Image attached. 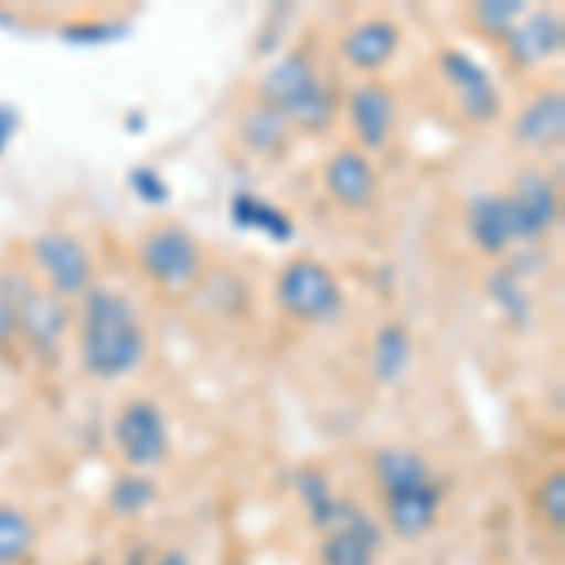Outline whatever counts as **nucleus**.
<instances>
[{
	"label": "nucleus",
	"instance_id": "dca6fc26",
	"mask_svg": "<svg viewBox=\"0 0 565 565\" xmlns=\"http://www.w3.org/2000/svg\"><path fill=\"white\" fill-rule=\"evenodd\" d=\"M404 45V31L399 23L385 20V15H370V20H359L348 26L340 39V53L348 61V68L362 72V76H373L385 65H392V57Z\"/></svg>",
	"mask_w": 565,
	"mask_h": 565
},
{
	"label": "nucleus",
	"instance_id": "393cba45",
	"mask_svg": "<svg viewBox=\"0 0 565 565\" xmlns=\"http://www.w3.org/2000/svg\"><path fill=\"white\" fill-rule=\"evenodd\" d=\"M527 15V4L524 0H482V4L471 8V23L479 26V31L494 34L501 42L509 31H513L516 23H521Z\"/></svg>",
	"mask_w": 565,
	"mask_h": 565
},
{
	"label": "nucleus",
	"instance_id": "4468645a",
	"mask_svg": "<svg viewBox=\"0 0 565 565\" xmlns=\"http://www.w3.org/2000/svg\"><path fill=\"white\" fill-rule=\"evenodd\" d=\"M321 181H324V193L340 207H348V212H366V207H373L381 189L377 167L359 148H340L328 154Z\"/></svg>",
	"mask_w": 565,
	"mask_h": 565
},
{
	"label": "nucleus",
	"instance_id": "412c9836",
	"mask_svg": "<svg viewBox=\"0 0 565 565\" xmlns=\"http://www.w3.org/2000/svg\"><path fill=\"white\" fill-rule=\"evenodd\" d=\"M487 298L498 306V313L505 317L513 328H532V317H535V302H532V295H527V287H524V279H521V271H513V268H490V276H487Z\"/></svg>",
	"mask_w": 565,
	"mask_h": 565
},
{
	"label": "nucleus",
	"instance_id": "f03ea898",
	"mask_svg": "<svg viewBox=\"0 0 565 565\" xmlns=\"http://www.w3.org/2000/svg\"><path fill=\"white\" fill-rule=\"evenodd\" d=\"M257 98L290 121V129L324 132L335 121V95L306 50H290L264 68Z\"/></svg>",
	"mask_w": 565,
	"mask_h": 565
},
{
	"label": "nucleus",
	"instance_id": "7ed1b4c3",
	"mask_svg": "<svg viewBox=\"0 0 565 565\" xmlns=\"http://www.w3.org/2000/svg\"><path fill=\"white\" fill-rule=\"evenodd\" d=\"M276 302L298 324H328L343 313V282L317 257H290L276 276Z\"/></svg>",
	"mask_w": 565,
	"mask_h": 565
},
{
	"label": "nucleus",
	"instance_id": "4be33fe9",
	"mask_svg": "<svg viewBox=\"0 0 565 565\" xmlns=\"http://www.w3.org/2000/svg\"><path fill=\"white\" fill-rule=\"evenodd\" d=\"M295 490H298V498H302L309 521H313V527H317L321 535H324L335 521H340L343 498L335 494L332 479H328L321 468H302V471H298V476H295Z\"/></svg>",
	"mask_w": 565,
	"mask_h": 565
},
{
	"label": "nucleus",
	"instance_id": "2eb2a0df",
	"mask_svg": "<svg viewBox=\"0 0 565 565\" xmlns=\"http://www.w3.org/2000/svg\"><path fill=\"white\" fill-rule=\"evenodd\" d=\"M565 45V23L562 12L554 8H535L527 12L513 31L501 39V50L516 68H540L546 61H554Z\"/></svg>",
	"mask_w": 565,
	"mask_h": 565
},
{
	"label": "nucleus",
	"instance_id": "20e7f679",
	"mask_svg": "<svg viewBox=\"0 0 565 565\" xmlns=\"http://www.w3.org/2000/svg\"><path fill=\"white\" fill-rule=\"evenodd\" d=\"M136 257L143 276L162 290H189L204 276V245L181 223H154L136 245Z\"/></svg>",
	"mask_w": 565,
	"mask_h": 565
},
{
	"label": "nucleus",
	"instance_id": "39448f33",
	"mask_svg": "<svg viewBox=\"0 0 565 565\" xmlns=\"http://www.w3.org/2000/svg\"><path fill=\"white\" fill-rule=\"evenodd\" d=\"M31 264L42 276L45 290L57 295L61 302L68 298H84L90 287H95V257L84 242L72 231H61V226H50V231H39L31 238Z\"/></svg>",
	"mask_w": 565,
	"mask_h": 565
},
{
	"label": "nucleus",
	"instance_id": "aec40b11",
	"mask_svg": "<svg viewBox=\"0 0 565 565\" xmlns=\"http://www.w3.org/2000/svg\"><path fill=\"white\" fill-rule=\"evenodd\" d=\"M231 223L238 231H249V234H264L268 242H290L295 238V218H290L287 207L271 204L257 193H234L231 200Z\"/></svg>",
	"mask_w": 565,
	"mask_h": 565
},
{
	"label": "nucleus",
	"instance_id": "6ab92c4d",
	"mask_svg": "<svg viewBox=\"0 0 565 565\" xmlns=\"http://www.w3.org/2000/svg\"><path fill=\"white\" fill-rule=\"evenodd\" d=\"M415 362V335L404 321H388L373 332L370 373L377 385H399Z\"/></svg>",
	"mask_w": 565,
	"mask_h": 565
},
{
	"label": "nucleus",
	"instance_id": "423d86ee",
	"mask_svg": "<svg viewBox=\"0 0 565 565\" xmlns=\"http://www.w3.org/2000/svg\"><path fill=\"white\" fill-rule=\"evenodd\" d=\"M114 445L132 471H154L170 457V423L167 412L151 399H129L114 418Z\"/></svg>",
	"mask_w": 565,
	"mask_h": 565
},
{
	"label": "nucleus",
	"instance_id": "f257e3e1",
	"mask_svg": "<svg viewBox=\"0 0 565 565\" xmlns=\"http://www.w3.org/2000/svg\"><path fill=\"white\" fill-rule=\"evenodd\" d=\"M79 366L95 381H125L148 362V328L132 298L114 287H90L79 298Z\"/></svg>",
	"mask_w": 565,
	"mask_h": 565
},
{
	"label": "nucleus",
	"instance_id": "6e6552de",
	"mask_svg": "<svg viewBox=\"0 0 565 565\" xmlns=\"http://www.w3.org/2000/svg\"><path fill=\"white\" fill-rule=\"evenodd\" d=\"M509 204L516 215V234L521 245H532L546 238V234L558 226L562 218V196H558V181L546 174L543 167H521L513 174L505 189Z\"/></svg>",
	"mask_w": 565,
	"mask_h": 565
},
{
	"label": "nucleus",
	"instance_id": "a211bd4d",
	"mask_svg": "<svg viewBox=\"0 0 565 565\" xmlns=\"http://www.w3.org/2000/svg\"><path fill=\"white\" fill-rule=\"evenodd\" d=\"M290 121L282 114H276L271 106H264L260 98H253L238 117V140L245 151L260 154V159H282L290 148Z\"/></svg>",
	"mask_w": 565,
	"mask_h": 565
},
{
	"label": "nucleus",
	"instance_id": "1a4fd4ad",
	"mask_svg": "<svg viewBox=\"0 0 565 565\" xmlns=\"http://www.w3.org/2000/svg\"><path fill=\"white\" fill-rule=\"evenodd\" d=\"M396 121H399V103L396 90L381 79H362V84L351 87L348 95V125L359 140L362 154H377L385 151L396 136Z\"/></svg>",
	"mask_w": 565,
	"mask_h": 565
},
{
	"label": "nucleus",
	"instance_id": "bb28decb",
	"mask_svg": "<svg viewBox=\"0 0 565 565\" xmlns=\"http://www.w3.org/2000/svg\"><path fill=\"white\" fill-rule=\"evenodd\" d=\"M129 189L148 207H167L170 204V185L154 167H132L129 170Z\"/></svg>",
	"mask_w": 565,
	"mask_h": 565
},
{
	"label": "nucleus",
	"instance_id": "cd10ccee",
	"mask_svg": "<svg viewBox=\"0 0 565 565\" xmlns=\"http://www.w3.org/2000/svg\"><path fill=\"white\" fill-rule=\"evenodd\" d=\"M121 565H193L185 551L178 546H162V543H136L129 546Z\"/></svg>",
	"mask_w": 565,
	"mask_h": 565
},
{
	"label": "nucleus",
	"instance_id": "ddd939ff",
	"mask_svg": "<svg viewBox=\"0 0 565 565\" xmlns=\"http://www.w3.org/2000/svg\"><path fill=\"white\" fill-rule=\"evenodd\" d=\"M15 335H23L26 348L39 359H57L68 335V306L45 287L39 290V282H34L23 295L20 313H15Z\"/></svg>",
	"mask_w": 565,
	"mask_h": 565
},
{
	"label": "nucleus",
	"instance_id": "f8f14e48",
	"mask_svg": "<svg viewBox=\"0 0 565 565\" xmlns=\"http://www.w3.org/2000/svg\"><path fill=\"white\" fill-rule=\"evenodd\" d=\"M381 543H385L381 524L370 513H362L359 505L343 501L340 521L324 532L321 565H377Z\"/></svg>",
	"mask_w": 565,
	"mask_h": 565
},
{
	"label": "nucleus",
	"instance_id": "a878e982",
	"mask_svg": "<svg viewBox=\"0 0 565 565\" xmlns=\"http://www.w3.org/2000/svg\"><path fill=\"white\" fill-rule=\"evenodd\" d=\"M535 509L554 532L565 527V471L554 468L551 476H543V482L535 487Z\"/></svg>",
	"mask_w": 565,
	"mask_h": 565
},
{
	"label": "nucleus",
	"instance_id": "b1692460",
	"mask_svg": "<svg viewBox=\"0 0 565 565\" xmlns=\"http://www.w3.org/2000/svg\"><path fill=\"white\" fill-rule=\"evenodd\" d=\"M154 498H159L154 479L143 476V471H129V476L114 479L106 501H109V509H114L117 516H136V513H143V509H151Z\"/></svg>",
	"mask_w": 565,
	"mask_h": 565
},
{
	"label": "nucleus",
	"instance_id": "0eeeda50",
	"mask_svg": "<svg viewBox=\"0 0 565 565\" xmlns=\"http://www.w3.org/2000/svg\"><path fill=\"white\" fill-rule=\"evenodd\" d=\"M437 68H441L445 84L452 87V95H457V103H460V114L468 117L471 125L498 121L505 98H501L494 76H490V68L482 65L479 57H471L468 50L449 45V50L437 53Z\"/></svg>",
	"mask_w": 565,
	"mask_h": 565
},
{
	"label": "nucleus",
	"instance_id": "5701e85b",
	"mask_svg": "<svg viewBox=\"0 0 565 565\" xmlns=\"http://www.w3.org/2000/svg\"><path fill=\"white\" fill-rule=\"evenodd\" d=\"M39 546V527L15 505H0V565H26Z\"/></svg>",
	"mask_w": 565,
	"mask_h": 565
},
{
	"label": "nucleus",
	"instance_id": "9b49d317",
	"mask_svg": "<svg viewBox=\"0 0 565 565\" xmlns=\"http://www.w3.org/2000/svg\"><path fill=\"white\" fill-rule=\"evenodd\" d=\"M463 231L471 245L490 260H501L521 245L516 234V215L505 193H476L463 207Z\"/></svg>",
	"mask_w": 565,
	"mask_h": 565
},
{
	"label": "nucleus",
	"instance_id": "9d476101",
	"mask_svg": "<svg viewBox=\"0 0 565 565\" xmlns=\"http://www.w3.org/2000/svg\"><path fill=\"white\" fill-rule=\"evenodd\" d=\"M445 501V487L437 476H426L418 482H407V487L385 490V524L392 535L415 543L423 535L434 532L437 513H441Z\"/></svg>",
	"mask_w": 565,
	"mask_h": 565
},
{
	"label": "nucleus",
	"instance_id": "c85d7f7f",
	"mask_svg": "<svg viewBox=\"0 0 565 565\" xmlns=\"http://www.w3.org/2000/svg\"><path fill=\"white\" fill-rule=\"evenodd\" d=\"M125 26L121 23H87V26H65V42H84V45H98V42H114L121 39Z\"/></svg>",
	"mask_w": 565,
	"mask_h": 565
},
{
	"label": "nucleus",
	"instance_id": "c756f323",
	"mask_svg": "<svg viewBox=\"0 0 565 565\" xmlns=\"http://www.w3.org/2000/svg\"><path fill=\"white\" fill-rule=\"evenodd\" d=\"M15 132H20V109L12 103H0V159H4L8 148H12Z\"/></svg>",
	"mask_w": 565,
	"mask_h": 565
},
{
	"label": "nucleus",
	"instance_id": "7c9ffc66",
	"mask_svg": "<svg viewBox=\"0 0 565 565\" xmlns=\"http://www.w3.org/2000/svg\"><path fill=\"white\" fill-rule=\"evenodd\" d=\"M84 565H117V562H106V558H90V562H84Z\"/></svg>",
	"mask_w": 565,
	"mask_h": 565
},
{
	"label": "nucleus",
	"instance_id": "f3484780",
	"mask_svg": "<svg viewBox=\"0 0 565 565\" xmlns=\"http://www.w3.org/2000/svg\"><path fill=\"white\" fill-rule=\"evenodd\" d=\"M513 140L524 151H558L565 140V95L562 87H546L527 98L513 121Z\"/></svg>",
	"mask_w": 565,
	"mask_h": 565
}]
</instances>
